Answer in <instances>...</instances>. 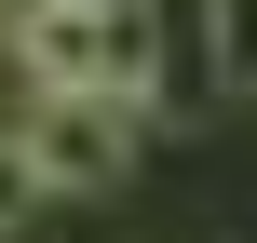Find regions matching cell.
Wrapping results in <instances>:
<instances>
[{
  "label": "cell",
  "mask_w": 257,
  "mask_h": 243,
  "mask_svg": "<svg viewBox=\"0 0 257 243\" xmlns=\"http://www.w3.org/2000/svg\"><path fill=\"white\" fill-rule=\"evenodd\" d=\"M41 203V149H27V122H0V230Z\"/></svg>",
  "instance_id": "obj_4"
},
{
  "label": "cell",
  "mask_w": 257,
  "mask_h": 243,
  "mask_svg": "<svg viewBox=\"0 0 257 243\" xmlns=\"http://www.w3.org/2000/svg\"><path fill=\"white\" fill-rule=\"evenodd\" d=\"M136 122H149V95H122V81H81V95H41V108H27V149H41V189H122V176H136Z\"/></svg>",
  "instance_id": "obj_1"
},
{
  "label": "cell",
  "mask_w": 257,
  "mask_h": 243,
  "mask_svg": "<svg viewBox=\"0 0 257 243\" xmlns=\"http://www.w3.org/2000/svg\"><path fill=\"white\" fill-rule=\"evenodd\" d=\"M14 68L41 81V95H81V81H122V27L95 14V0H27L14 14ZM136 95V81H122Z\"/></svg>",
  "instance_id": "obj_2"
},
{
  "label": "cell",
  "mask_w": 257,
  "mask_h": 243,
  "mask_svg": "<svg viewBox=\"0 0 257 243\" xmlns=\"http://www.w3.org/2000/svg\"><path fill=\"white\" fill-rule=\"evenodd\" d=\"M203 81L257 95V0H203Z\"/></svg>",
  "instance_id": "obj_3"
},
{
  "label": "cell",
  "mask_w": 257,
  "mask_h": 243,
  "mask_svg": "<svg viewBox=\"0 0 257 243\" xmlns=\"http://www.w3.org/2000/svg\"><path fill=\"white\" fill-rule=\"evenodd\" d=\"M14 14H27V0H0V54H14Z\"/></svg>",
  "instance_id": "obj_5"
}]
</instances>
